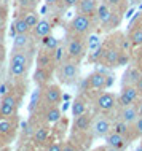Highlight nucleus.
Here are the masks:
<instances>
[{
  "mask_svg": "<svg viewBox=\"0 0 142 151\" xmlns=\"http://www.w3.org/2000/svg\"><path fill=\"white\" fill-rule=\"evenodd\" d=\"M91 18L86 14H82V13H77L70 21V30L77 35H85L88 34L91 29Z\"/></svg>",
  "mask_w": 142,
  "mask_h": 151,
  "instance_id": "obj_1",
  "label": "nucleus"
},
{
  "mask_svg": "<svg viewBox=\"0 0 142 151\" xmlns=\"http://www.w3.org/2000/svg\"><path fill=\"white\" fill-rule=\"evenodd\" d=\"M16 108H18V99L13 94H5L0 100V116L2 118H11L16 115Z\"/></svg>",
  "mask_w": 142,
  "mask_h": 151,
  "instance_id": "obj_2",
  "label": "nucleus"
},
{
  "mask_svg": "<svg viewBox=\"0 0 142 151\" xmlns=\"http://www.w3.org/2000/svg\"><path fill=\"white\" fill-rule=\"evenodd\" d=\"M59 76H61V81H64V83L75 81L77 76H78V62L77 60H67V62H64L59 68Z\"/></svg>",
  "mask_w": 142,
  "mask_h": 151,
  "instance_id": "obj_3",
  "label": "nucleus"
},
{
  "mask_svg": "<svg viewBox=\"0 0 142 151\" xmlns=\"http://www.w3.org/2000/svg\"><path fill=\"white\" fill-rule=\"evenodd\" d=\"M139 91H137L136 84H126V86L121 88V92H120V97H118V102L121 107H126V105H134L137 99H139Z\"/></svg>",
  "mask_w": 142,
  "mask_h": 151,
  "instance_id": "obj_4",
  "label": "nucleus"
},
{
  "mask_svg": "<svg viewBox=\"0 0 142 151\" xmlns=\"http://www.w3.org/2000/svg\"><path fill=\"white\" fill-rule=\"evenodd\" d=\"M43 100L48 105H59L62 100V92L58 84H46L43 89Z\"/></svg>",
  "mask_w": 142,
  "mask_h": 151,
  "instance_id": "obj_5",
  "label": "nucleus"
},
{
  "mask_svg": "<svg viewBox=\"0 0 142 151\" xmlns=\"http://www.w3.org/2000/svg\"><path fill=\"white\" fill-rule=\"evenodd\" d=\"M85 51H86V48H85V43L80 38H72L67 45V56L72 60H77V62L85 56Z\"/></svg>",
  "mask_w": 142,
  "mask_h": 151,
  "instance_id": "obj_6",
  "label": "nucleus"
},
{
  "mask_svg": "<svg viewBox=\"0 0 142 151\" xmlns=\"http://www.w3.org/2000/svg\"><path fill=\"white\" fill-rule=\"evenodd\" d=\"M115 105H117V97L112 92H102L96 99V107L101 111H110Z\"/></svg>",
  "mask_w": 142,
  "mask_h": 151,
  "instance_id": "obj_7",
  "label": "nucleus"
},
{
  "mask_svg": "<svg viewBox=\"0 0 142 151\" xmlns=\"http://www.w3.org/2000/svg\"><path fill=\"white\" fill-rule=\"evenodd\" d=\"M93 132H94L96 137H105L107 134L112 132V124L109 119H105V118H96L94 121H93V126H91Z\"/></svg>",
  "mask_w": 142,
  "mask_h": 151,
  "instance_id": "obj_8",
  "label": "nucleus"
},
{
  "mask_svg": "<svg viewBox=\"0 0 142 151\" xmlns=\"http://www.w3.org/2000/svg\"><path fill=\"white\" fill-rule=\"evenodd\" d=\"M113 11H115V8H112L110 5H107L105 2H101L99 6H97V11H96L97 21L102 24V26H107V24L110 22L112 16H113Z\"/></svg>",
  "mask_w": 142,
  "mask_h": 151,
  "instance_id": "obj_9",
  "label": "nucleus"
},
{
  "mask_svg": "<svg viewBox=\"0 0 142 151\" xmlns=\"http://www.w3.org/2000/svg\"><path fill=\"white\" fill-rule=\"evenodd\" d=\"M139 118V111H137V105H126V107H121L120 111V119L125 121L129 126H134L136 119Z\"/></svg>",
  "mask_w": 142,
  "mask_h": 151,
  "instance_id": "obj_10",
  "label": "nucleus"
},
{
  "mask_svg": "<svg viewBox=\"0 0 142 151\" xmlns=\"http://www.w3.org/2000/svg\"><path fill=\"white\" fill-rule=\"evenodd\" d=\"M88 78H90L91 89H97V91L107 89V73H102V72L96 70V72H93Z\"/></svg>",
  "mask_w": 142,
  "mask_h": 151,
  "instance_id": "obj_11",
  "label": "nucleus"
},
{
  "mask_svg": "<svg viewBox=\"0 0 142 151\" xmlns=\"http://www.w3.org/2000/svg\"><path fill=\"white\" fill-rule=\"evenodd\" d=\"M97 6H99V2H97V0H80L78 5H77V10H78V13L93 18V16H96Z\"/></svg>",
  "mask_w": 142,
  "mask_h": 151,
  "instance_id": "obj_12",
  "label": "nucleus"
},
{
  "mask_svg": "<svg viewBox=\"0 0 142 151\" xmlns=\"http://www.w3.org/2000/svg\"><path fill=\"white\" fill-rule=\"evenodd\" d=\"M120 56H121V50H120L118 46L107 48V50H105V54H104V64H105V67H109V68L117 67Z\"/></svg>",
  "mask_w": 142,
  "mask_h": 151,
  "instance_id": "obj_13",
  "label": "nucleus"
},
{
  "mask_svg": "<svg viewBox=\"0 0 142 151\" xmlns=\"http://www.w3.org/2000/svg\"><path fill=\"white\" fill-rule=\"evenodd\" d=\"M51 80V70L50 67H37L34 72V83L38 86H46Z\"/></svg>",
  "mask_w": 142,
  "mask_h": 151,
  "instance_id": "obj_14",
  "label": "nucleus"
},
{
  "mask_svg": "<svg viewBox=\"0 0 142 151\" xmlns=\"http://www.w3.org/2000/svg\"><path fill=\"white\" fill-rule=\"evenodd\" d=\"M51 29H53V26L48 19H40L38 24L32 29V34H34L35 38H43V37L51 34Z\"/></svg>",
  "mask_w": 142,
  "mask_h": 151,
  "instance_id": "obj_15",
  "label": "nucleus"
},
{
  "mask_svg": "<svg viewBox=\"0 0 142 151\" xmlns=\"http://www.w3.org/2000/svg\"><path fill=\"white\" fill-rule=\"evenodd\" d=\"M104 140H105V143H107L109 146H113V148H118V150H121L125 145L128 143V142H126V137L120 135V134L113 132V130L104 137Z\"/></svg>",
  "mask_w": 142,
  "mask_h": 151,
  "instance_id": "obj_16",
  "label": "nucleus"
},
{
  "mask_svg": "<svg viewBox=\"0 0 142 151\" xmlns=\"http://www.w3.org/2000/svg\"><path fill=\"white\" fill-rule=\"evenodd\" d=\"M141 76H142V70L139 65L137 67H129L123 75V86H126V84H136Z\"/></svg>",
  "mask_w": 142,
  "mask_h": 151,
  "instance_id": "obj_17",
  "label": "nucleus"
},
{
  "mask_svg": "<svg viewBox=\"0 0 142 151\" xmlns=\"http://www.w3.org/2000/svg\"><path fill=\"white\" fill-rule=\"evenodd\" d=\"M30 58H29V51L22 50V51H13V56L10 59V65H29Z\"/></svg>",
  "mask_w": 142,
  "mask_h": 151,
  "instance_id": "obj_18",
  "label": "nucleus"
},
{
  "mask_svg": "<svg viewBox=\"0 0 142 151\" xmlns=\"http://www.w3.org/2000/svg\"><path fill=\"white\" fill-rule=\"evenodd\" d=\"M91 116L88 113H83L80 116H75V121H74V129L78 130V132H85L91 127Z\"/></svg>",
  "mask_w": 142,
  "mask_h": 151,
  "instance_id": "obj_19",
  "label": "nucleus"
},
{
  "mask_svg": "<svg viewBox=\"0 0 142 151\" xmlns=\"http://www.w3.org/2000/svg\"><path fill=\"white\" fill-rule=\"evenodd\" d=\"M61 118H62V111L59 110L58 105H50L45 110V121L48 124H56Z\"/></svg>",
  "mask_w": 142,
  "mask_h": 151,
  "instance_id": "obj_20",
  "label": "nucleus"
},
{
  "mask_svg": "<svg viewBox=\"0 0 142 151\" xmlns=\"http://www.w3.org/2000/svg\"><path fill=\"white\" fill-rule=\"evenodd\" d=\"M30 45V37L29 34H18L13 38V50L14 51H22L27 50Z\"/></svg>",
  "mask_w": 142,
  "mask_h": 151,
  "instance_id": "obj_21",
  "label": "nucleus"
},
{
  "mask_svg": "<svg viewBox=\"0 0 142 151\" xmlns=\"http://www.w3.org/2000/svg\"><path fill=\"white\" fill-rule=\"evenodd\" d=\"M13 24H14L16 34H29V32H30V27H29V24H27L26 18H24V14L18 16V18L14 19Z\"/></svg>",
  "mask_w": 142,
  "mask_h": 151,
  "instance_id": "obj_22",
  "label": "nucleus"
},
{
  "mask_svg": "<svg viewBox=\"0 0 142 151\" xmlns=\"http://www.w3.org/2000/svg\"><path fill=\"white\" fill-rule=\"evenodd\" d=\"M48 129L43 127V126H38V127L34 129V134H32V137H34V140L37 142V143H46L48 140Z\"/></svg>",
  "mask_w": 142,
  "mask_h": 151,
  "instance_id": "obj_23",
  "label": "nucleus"
},
{
  "mask_svg": "<svg viewBox=\"0 0 142 151\" xmlns=\"http://www.w3.org/2000/svg\"><path fill=\"white\" fill-rule=\"evenodd\" d=\"M42 43H43V46H45V50L46 51H56L59 48V40L56 38V37H53V35H46V37H43V40H42Z\"/></svg>",
  "mask_w": 142,
  "mask_h": 151,
  "instance_id": "obj_24",
  "label": "nucleus"
},
{
  "mask_svg": "<svg viewBox=\"0 0 142 151\" xmlns=\"http://www.w3.org/2000/svg\"><path fill=\"white\" fill-rule=\"evenodd\" d=\"M83 113H86V104H85V100L75 99L72 102V115L80 116V115H83Z\"/></svg>",
  "mask_w": 142,
  "mask_h": 151,
  "instance_id": "obj_25",
  "label": "nucleus"
},
{
  "mask_svg": "<svg viewBox=\"0 0 142 151\" xmlns=\"http://www.w3.org/2000/svg\"><path fill=\"white\" fill-rule=\"evenodd\" d=\"M24 18H26L27 24H29L30 30L34 29V27L38 24V21H40V14H38L35 10H29V11H26V13H24Z\"/></svg>",
  "mask_w": 142,
  "mask_h": 151,
  "instance_id": "obj_26",
  "label": "nucleus"
},
{
  "mask_svg": "<svg viewBox=\"0 0 142 151\" xmlns=\"http://www.w3.org/2000/svg\"><path fill=\"white\" fill-rule=\"evenodd\" d=\"M112 130L113 132H117V134H120V135H123V137H128V134H129V124H126L125 121H117L115 124L112 126Z\"/></svg>",
  "mask_w": 142,
  "mask_h": 151,
  "instance_id": "obj_27",
  "label": "nucleus"
},
{
  "mask_svg": "<svg viewBox=\"0 0 142 151\" xmlns=\"http://www.w3.org/2000/svg\"><path fill=\"white\" fill-rule=\"evenodd\" d=\"M53 62V58H51V52L46 51V52H40L37 56V67H50Z\"/></svg>",
  "mask_w": 142,
  "mask_h": 151,
  "instance_id": "obj_28",
  "label": "nucleus"
},
{
  "mask_svg": "<svg viewBox=\"0 0 142 151\" xmlns=\"http://www.w3.org/2000/svg\"><path fill=\"white\" fill-rule=\"evenodd\" d=\"M13 132V122L10 118H2L0 119V135H10Z\"/></svg>",
  "mask_w": 142,
  "mask_h": 151,
  "instance_id": "obj_29",
  "label": "nucleus"
},
{
  "mask_svg": "<svg viewBox=\"0 0 142 151\" xmlns=\"http://www.w3.org/2000/svg\"><path fill=\"white\" fill-rule=\"evenodd\" d=\"M129 40L134 46H142V27H136L129 32Z\"/></svg>",
  "mask_w": 142,
  "mask_h": 151,
  "instance_id": "obj_30",
  "label": "nucleus"
},
{
  "mask_svg": "<svg viewBox=\"0 0 142 151\" xmlns=\"http://www.w3.org/2000/svg\"><path fill=\"white\" fill-rule=\"evenodd\" d=\"M104 54H105V48L101 45V46H97L96 50L90 54V59L93 60V62H99L101 59H104Z\"/></svg>",
  "mask_w": 142,
  "mask_h": 151,
  "instance_id": "obj_31",
  "label": "nucleus"
},
{
  "mask_svg": "<svg viewBox=\"0 0 142 151\" xmlns=\"http://www.w3.org/2000/svg\"><path fill=\"white\" fill-rule=\"evenodd\" d=\"M26 70H27L26 65H10V68H8L10 75H13V76H22L26 73Z\"/></svg>",
  "mask_w": 142,
  "mask_h": 151,
  "instance_id": "obj_32",
  "label": "nucleus"
},
{
  "mask_svg": "<svg viewBox=\"0 0 142 151\" xmlns=\"http://www.w3.org/2000/svg\"><path fill=\"white\" fill-rule=\"evenodd\" d=\"M40 97H43L42 91H40V89H35V91H34V94H32V97H30V105H29V110H30V111H34V110H35V107L38 105V100H40Z\"/></svg>",
  "mask_w": 142,
  "mask_h": 151,
  "instance_id": "obj_33",
  "label": "nucleus"
},
{
  "mask_svg": "<svg viewBox=\"0 0 142 151\" xmlns=\"http://www.w3.org/2000/svg\"><path fill=\"white\" fill-rule=\"evenodd\" d=\"M97 46H101V40L97 38L96 35H91L90 38H88V50H90V51H94Z\"/></svg>",
  "mask_w": 142,
  "mask_h": 151,
  "instance_id": "obj_34",
  "label": "nucleus"
},
{
  "mask_svg": "<svg viewBox=\"0 0 142 151\" xmlns=\"http://www.w3.org/2000/svg\"><path fill=\"white\" fill-rule=\"evenodd\" d=\"M134 46V45L131 43V40H129V37L126 38V37H125L123 40H121V45H120V50H121V52H129L131 51V48Z\"/></svg>",
  "mask_w": 142,
  "mask_h": 151,
  "instance_id": "obj_35",
  "label": "nucleus"
},
{
  "mask_svg": "<svg viewBox=\"0 0 142 151\" xmlns=\"http://www.w3.org/2000/svg\"><path fill=\"white\" fill-rule=\"evenodd\" d=\"M128 64H129V56H128V52H121L117 67H125V65H128Z\"/></svg>",
  "mask_w": 142,
  "mask_h": 151,
  "instance_id": "obj_36",
  "label": "nucleus"
},
{
  "mask_svg": "<svg viewBox=\"0 0 142 151\" xmlns=\"http://www.w3.org/2000/svg\"><path fill=\"white\" fill-rule=\"evenodd\" d=\"M7 16H8V8L5 3H2L0 2V22H3L7 19Z\"/></svg>",
  "mask_w": 142,
  "mask_h": 151,
  "instance_id": "obj_37",
  "label": "nucleus"
},
{
  "mask_svg": "<svg viewBox=\"0 0 142 151\" xmlns=\"http://www.w3.org/2000/svg\"><path fill=\"white\" fill-rule=\"evenodd\" d=\"M134 130H136V134L139 137H142V116H139L136 119V122H134Z\"/></svg>",
  "mask_w": 142,
  "mask_h": 151,
  "instance_id": "obj_38",
  "label": "nucleus"
},
{
  "mask_svg": "<svg viewBox=\"0 0 142 151\" xmlns=\"http://www.w3.org/2000/svg\"><path fill=\"white\" fill-rule=\"evenodd\" d=\"M46 151H62V145L58 143V142H53L46 146Z\"/></svg>",
  "mask_w": 142,
  "mask_h": 151,
  "instance_id": "obj_39",
  "label": "nucleus"
},
{
  "mask_svg": "<svg viewBox=\"0 0 142 151\" xmlns=\"http://www.w3.org/2000/svg\"><path fill=\"white\" fill-rule=\"evenodd\" d=\"M102 2H105L107 5H110L112 8H118V6L123 5L125 0H102Z\"/></svg>",
  "mask_w": 142,
  "mask_h": 151,
  "instance_id": "obj_40",
  "label": "nucleus"
},
{
  "mask_svg": "<svg viewBox=\"0 0 142 151\" xmlns=\"http://www.w3.org/2000/svg\"><path fill=\"white\" fill-rule=\"evenodd\" d=\"M80 0H61V3H62L66 8H72V6H77L78 5Z\"/></svg>",
  "mask_w": 142,
  "mask_h": 151,
  "instance_id": "obj_41",
  "label": "nucleus"
},
{
  "mask_svg": "<svg viewBox=\"0 0 142 151\" xmlns=\"http://www.w3.org/2000/svg\"><path fill=\"white\" fill-rule=\"evenodd\" d=\"M62 151H78L77 150V146L74 143H70V142H66V143L62 145Z\"/></svg>",
  "mask_w": 142,
  "mask_h": 151,
  "instance_id": "obj_42",
  "label": "nucleus"
},
{
  "mask_svg": "<svg viewBox=\"0 0 142 151\" xmlns=\"http://www.w3.org/2000/svg\"><path fill=\"white\" fill-rule=\"evenodd\" d=\"M5 56H7L5 46H3V45H0V62H3V60H5Z\"/></svg>",
  "mask_w": 142,
  "mask_h": 151,
  "instance_id": "obj_43",
  "label": "nucleus"
},
{
  "mask_svg": "<svg viewBox=\"0 0 142 151\" xmlns=\"http://www.w3.org/2000/svg\"><path fill=\"white\" fill-rule=\"evenodd\" d=\"M61 2V0H45V3H46V6H50V8H53V6H56L58 3Z\"/></svg>",
  "mask_w": 142,
  "mask_h": 151,
  "instance_id": "obj_44",
  "label": "nucleus"
},
{
  "mask_svg": "<svg viewBox=\"0 0 142 151\" xmlns=\"http://www.w3.org/2000/svg\"><path fill=\"white\" fill-rule=\"evenodd\" d=\"M54 52H56V56H54V60H59V59H61V52H62V48L59 46V48H58V50H56Z\"/></svg>",
  "mask_w": 142,
  "mask_h": 151,
  "instance_id": "obj_45",
  "label": "nucleus"
},
{
  "mask_svg": "<svg viewBox=\"0 0 142 151\" xmlns=\"http://www.w3.org/2000/svg\"><path fill=\"white\" fill-rule=\"evenodd\" d=\"M112 84H113V76L112 75H107V89L110 88Z\"/></svg>",
  "mask_w": 142,
  "mask_h": 151,
  "instance_id": "obj_46",
  "label": "nucleus"
},
{
  "mask_svg": "<svg viewBox=\"0 0 142 151\" xmlns=\"http://www.w3.org/2000/svg\"><path fill=\"white\" fill-rule=\"evenodd\" d=\"M136 88H137V91H139V92L142 94V76L139 78V81H137V83H136Z\"/></svg>",
  "mask_w": 142,
  "mask_h": 151,
  "instance_id": "obj_47",
  "label": "nucleus"
},
{
  "mask_svg": "<svg viewBox=\"0 0 142 151\" xmlns=\"http://www.w3.org/2000/svg\"><path fill=\"white\" fill-rule=\"evenodd\" d=\"M136 105H137V111H139V116H142V100H139Z\"/></svg>",
  "mask_w": 142,
  "mask_h": 151,
  "instance_id": "obj_48",
  "label": "nucleus"
},
{
  "mask_svg": "<svg viewBox=\"0 0 142 151\" xmlns=\"http://www.w3.org/2000/svg\"><path fill=\"white\" fill-rule=\"evenodd\" d=\"M104 151H120V150H118V148H113V146H109V145H107V146L104 148Z\"/></svg>",
  "mask_w": 142,
  "mask_h": 151,
  "instance_id": "obj_49",
  "label": "nucleus"
},
{
  "mask_svg": "<svg viewBox=\"0 0 142 151\" xmlns=\"http://www.w3.org/2000/svg\"><path fill=\"white\" fill-rule=\"evenodd\" d=\"M136 151H142V145H139V146H137V148H136Z\"/></svg>",
  "mask_w": 142,
  "mask_h": 151,
  "instance_id": "obj_50",
  "label": "nucleus"
},
{
  "mask_svg": "<svg viewBox=\"0 0 142 151\" xmlns=\"http://www.w3.org/2000/svg\"><path fill=\"white\" fill-rule=\"evenodd\" d=\"M137 65H139V67H141V70H142V59H141V62L137 64Z\"/></svg>",
  "mask_w": 142,
  "mask_h": 151,
  "instance_id": "obj_51",
  "label": "nucleus"
},
{
  "mask_svg": "<svg viewBox=\"0 0 142 151\" xmlns=\"http://www.w3.org/2000/svg\"><path fill=\"white\" fill-rule=\"evenodd\" d=\"M129 2H133V3H136V2H139V0H129Z\"/></svg>",
  "mask_w": 142,
  "mask_h": 151,
  "instance_id": "obj_52",
  "label": "nucleus"
}]
</instances>
